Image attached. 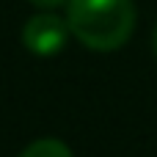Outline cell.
Segmentation results:
<instances>
[{"mask_svg": "<svg viewBox=\"0 0 157 157\" xmlns=\"http://www.w3.org/2000/svg\"><path fill=\"white\" fill-rule=\"evenodd\" d=\"M135 3L132 0H69L66 22L72 36L97 52H113L135 30Z\"/></svg>", "mask_w": 157, "mask_h": 157, "instance_id": "6da1fadb", "label": "cell"}, {"mask_svg": "<svg viewBox=\"0 0 157 157\" xmlns=\"http://www.w3.org/2000/svg\"><path fill=\"white\" fill-rule=\"evenodd\" d=\"M72 30H69V22L61 19L58 14L52 11H41V14H33L25 28H22V44L28 52L39 55V58H50V55H58L66 41H69Z\"/></svg>", "mask_w": 157, "mask_h": 157, "instance_id": "7a4b0ae2", "label": "cell"}, {"mask_svg": "<svg viewBox=\"0 0 157 157\" xmlns=\"http://www.w3.org/2000/svg\"><path fill=\"white\" fill-rule=\"evenodd\" d=\"M19 157H75V155H72V149H69L63 141H58V138H39V141L28 144Z\"/></svg>", "mask_w": 157, "mask_h": 157, "instance_id": "3957f363", "label": "cell"}, {"mask_svg": "<svg viewBox=\"0 0 157 157\" xmlns=\"http://www.w3.org/2000/svg\"><path fill=\"white\" fill-rule=\"evenodd\" d=\"M28 3H33L36 8H44V11H52V8H58V6H63V3H69V0H28Z\"/></svg>", "mask_w": 157, "mask_h": 157, "instance_id": "277c9868", "label": "cell"}, {"mask_svg": "<svg viewBox=\"0 0 157 157\" xmlns=\"http://www.w3.org/2000/svg\"><path fill=\"white\" fill-rule=\"evenodd\" d=\"M152 50H155V58H157V25H155V30H152Z\"/></svg>", "mask_w": 157, "mask_h": 157, "instance_id": "5b68a950", "label": "cell"}]
</instances>
